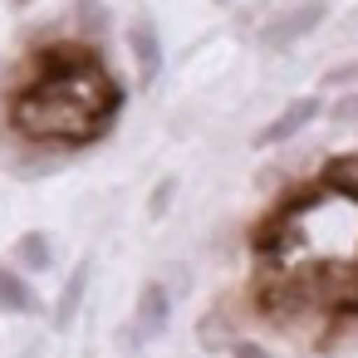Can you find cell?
<instances>
[{
	"instance_id": "obj_9",
	"label": "cell",
	"mask_w": 358,
	"mask_h": 358,
	"mask_svg": "<svg viewBox=\"0 0 358 358\" xmlns=\"http://www.w3.org/2000/svg\"><path fill=\"white\" fill-rule=\"evenodd\" d=\"M15 260H20V270H50V260H55L50 236H45V231H25V236L15 241Z\"/></svg>"
},
{
	"instance_id": "obj_4",
	"label": "cell",
	"mask_w": 358,
	"mask_h": 358,
	"mask_svg": "<svg viewBox=\"0 0 358 358\" xmlns=\"http://www.w3.org/2000/svg\"><path fill=\"white\" fill-rule=\"evenodd\" d=\"M319 118V99H294V103H285L265 128H260V138H255V148H280V143H289V138H299L309 123Z\"/></svg>"
},
{
	"instance_id": "obj_1",
	"label": "cell",
	"mask_w": 358,
	"mask_h": 358,
	"mask_svg": "<svg viewBox=\"0 0 358 358\" xmlns=\"http://www.w3.org/2000/svg\"><path fill=\"white\" fill-rule=\"evenodd\" d=\"M40 79L10 99V123L35 143H94L123 108L118 79L99 64V55L79 45H55L40 59Z\"/></svg>"
},
{
	"instance_id": "obj_15",
	"label": "cell",
	"mask_w": 358,
	"mask_h": 358,
	"mask_svg": "<svg viewBox=\"0 0 358 358\" xmlns=\"http://www.w3.org/2000/svg\"><path fill=\"white\" fill-rule=\"evenodd\" d=\"M334 118H338V123H353V118H358V94H348V99L334 108Z\"/></svg>"
},
{
	"instance_id": "obj_3",
	"label": "cell",
	"mask_w": 358,
	"mask_h": 358,
	"mask_svg": "<svg viewBox=\"0 0 358 358\" xmlns=\"http://www.w3.org/2000/svg\"><path fill=\"white\" fill-rule=\"evenodd\" d=\"M324 15H329V0H299L294 10H285V15L265 30V45H270V50H285V45H294V40H304L314 25H324Z\"/></svg>"
},
{
	"instance_id": "obj_12",
	"label": "cell",
	"mask_w": 358,
	"mask_h": 358,
	"mask_svg": "<svg viewBox=\"0 0 358 358\" xmlns=\"http://www.w3.org/2000/svg\"><path fill=\"white\" fill-rule=\"evenodd\" d=\"M324 84H329V89H343V84H358V59H353V64H338V69H329V74H324Z\"/></svg>"
},
{
	"instance_id": "obj_14",
	"label": "cell",
	"mask_w": 358,
	"mask_h": 358,
	"mask_svg": "<svg viewBox=\"0 0 358 358\" xmlns=\"http://www.w3.org/2000/svg\"><path fill=\"white\" fill-rule=\"evenodd\" d=\"M172 196H177V182L167 177V182H162V187L152 192V216H162V206H172Z\"/></svg>"
},
{
	"instance_id": "obj_5",
	"label": "cell",
	"mask_w": 358,
	"mask_h": 358,
	"mask_svg": "<svg viewBox=\"0 0 358 358\" xmlns=\"http://www.w3.org/2000/svg\"><path fill=\"white\" fill-rule=\"evenodd\" d=\"M128 50L138 59V84H157V74H162V40H157L152 20H133L128 25Z\"/></svg>"
},
{
	"instance_id": "obj_13",
	"label": "cell",
	"mask_w": 358,
	"mask_h": 358,
	"mask_svg": "<svg viewBox=\"0 0 358 358\" xmlns=\"http://www.w3.org/2000/svg\"><path fill=\"white\" fill-rule=\"evenodd\" d=\"M231 358H275L265 343H255V338H245V343H231Z\"/></svg>"
},
{
	"instance_id": "obj_8",
	"label": "cell",
	"mask_w": 358,
	"mask_h": 358,
	"mask_svg": "<svg viewBox=\"0 0 358 358\" xmlns=\"http://www.w3.org/2000/svg\"><path fill=\"white\" fill-rule=\"evenodd\" d=\"M84 289H89V260L64 280V289H59V304H55V329H69L74 324V314H79V304H84Z\"/></svg>"
},
{
	"instance_id": "obj_6",
	"label": "cell",
	"mask_w": 358,
	"mask_h": 358,
	"mask_svg": "<svg viewBox=\"0 0 358 358\" xmlns=\"http://www.w3.org/2000/svg\"><path fill=\"white\" fill-rule=\"evenodd\" d=\"M0 309L6 314H35V289L25 285V275H15L10 265H0Z\"/></svg>"
},
{
	"instance_id": "obj_11",
	"label": "cell",
	"mask_w": 358,
	"mask_h": 358,
	"mask_svg": "<svg viewBox=\"0 0 358 358\" xmlns=\"http://www.w3.org/2000/svg\"><path fill=\"white\" fill-rule=\"evenodd\" d=\"M74 15H79V20H84V30H94V35H103V25H108L103 0H79V6H74Z\"/></svg>"
},
{
	"instance_id": "obj_17",
	"label": "cell",
	"mask_w": 358,
	"mask_h": 358,
	"mask_svg": "<svg viewBox=\"0 0 358 358\" xmlns=\"http://www.w3.org/2000/svg\"><path fill=\"white\" fill-rule=\"evenodd\" d=\"M216 6H226V0H216Z\"/></svg>"
},
{
	"instance_id": "obj_2",
	"label": "cell",
	"mask_w": 358,
	"mask_h": 358,
	"mask_svg": "<svg viewBox=\"0 0 358 358\" xmlns=\"http://www.w3.org/2000/svg\"><path fill=\"white\" fill-rule=\"evenodd\" d=\"M172 324V294L162 280H148L143 294H138V309H133V343H148V338H162Z\"/></svg>"
},
{
	"instance_id": "obj_16",
	"label": "cell",
	"mask_w": 358,
	"mask_h": 358,
	"mask_svg": "<svg viewBox=\"0 0 358 358\" xmlns=\"http://www.w3.org/2000/svg\"><path fill=\"white\" fill-rule=\"evenodd\" d=\"M10 6H15V10H25V6H35V0H10Z\"/></svg>"
},
{
	"instance_id": "obj_7",
	"label": "cell",
	"mask_w": 358,
	"mask_h": 358,
	"mask_svg": "<svg viewBox=\"0 0 358 358\" xmlns=\"http://www.w3.org/2000/svg\"><path fill=\"white\" fill-rule=\"evenodd\" d=\"M319 187H324V192H334V196H348V201H358V152H348V157H334V162L324 167Z\"/></svg>"
},
{
	"instance_id": "obj_10",
	"label": "cell",
	"mask_w": 358,
	"mask_h": 358,
	"mask_svg": "<svg viewBox=\"0 0 358 358\" xmlns=\"http://www.w3.org/2000/svg\"><path fill=\"white\" fill-rule=\"evenodd\" d=\"M196 343H201L206 353H221V348H226V324H221V314H211V319L196 324Z\"/></svg>"
}]
</instances>
